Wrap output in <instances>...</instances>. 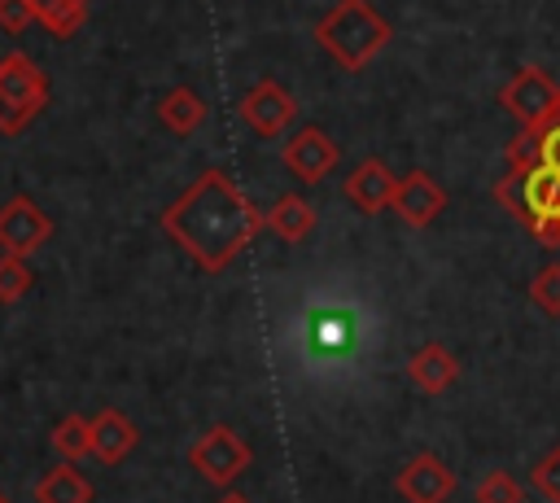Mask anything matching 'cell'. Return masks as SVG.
<instances>
[{
    "instance_id": "6da1fadb",
    "label": "cell",
    "mask_w": 560,
    "mask_h": 503,
    "mask_svg": "<svg viewBox=\"0 0 560 503\" xmlns=\"http://www.w3.org/2000/svg\"><path fill=\"white\" fill-rule=\"evenodd\" d=\"M267 227V214L236 188V179L219 166L201 171L166 210L162 232L206 271L219 276L236 254L249 249V241Z\"/></svg>"
},
{
    "instance_id": "7a4b0ae2",
    "label": "cell",
    "mask_w": 560,
    "mask_h": 503,
    "mask_svg": "<svg viewBox=\"0 0 560 503\" xmlns=\"http://www.w3.org/2000/svg\"><path fill=\"white\" fill-rule=\"evenodd\" d=\"M315 44H319L341 70H363V66L389 44V22H385L368 0H341L332 13L319 17Z\"/></svg>"
},
{
    "instance_id": "3957f363",
    "label": "cell",
    "mask_w": 560,
    "mask_h": 503,
    "mask_svg": "<svg viewBox=\"0 0 560 503\" xmlns=\"http://www.w3.org/2000/svg\"><path fill=\"white\" fill-rule=\"evenodd\" d=\"M249 459H254V451H249L245 437L232 433L228 424L206 429V433L188 446V464H192L206 481H214V486H232V481L249 468Z\"/></svg>"
},
{
    "instance_id": "277c9868",
    "label": "cell",
    "mask_w": 560,
    "mask_h": 503,
    "mask_svg": "<svg viewBox=\"0 0 560 503\" xmlns=\"http://www.w3.org/2000/svg\"><path fill=\"white\" fill-rule=\"evenodd\" d=\"M499 105H503L521 127H542V122L551 118V109L560 105V87H556V79L542 74L538 66H525V70H516V74L503 83Z\"/></svg>"
},
{
    "instance_id": "5b68a950",
    "label": "cell",
    "mask_w": 560,
    "mask_h": 503,
    "mask_svg": "<svg viewBox=\"0 0 560 503\" xmlns=\"http://www.w3.org/2000/svg\"><path fill=\"white\" fill-rule=\"evenodd\" d=\"M280 162H284V171H289L298 184H324L328 171L341 162V149L332 144V136H328L324 127L311 122V127H298V131L284 140Z\"/></svg>"
},
{
    "instance_id": "8992f818",
    "label": "cell",
    "mask_w": 560,
    "mask_h": 503,
    "mask_svg": "<svg viewBox=\"0 0 560 503\" xmlns=\"http://www.w3.org/2000/svg\"><path fill=\"white\" fill-rule=\"evenodd\" d=\"M293 114H298V101H293V92H289L284 83H276V79H258V83L241 96V122H245L254 136H262V140L280 136V131L293 122Z\"/></svg>"
},
{
    "instance_id": "52a82bcc",
    "label": "cell",
    "mask_w": 560,
    "mask_h": 503,
    "mask_svg": "<svg viewBox=\"0 0 560 503\" xmlns=\"http://www.w3.org/2000/svg\"><path fill=\"white\" fill-rule=\"evenodd\" d=\"M52 236V219L31 201V197H9L0 206V249L31 258L35 249H44V241Z\"/></svg>"
},
{
    "instance_id": "ba28073f",
    "label": "cell",
    "mask_w": 560,
    "mask_h": 503,
    "mask_svg": "<svg viewBox=\"0 0 560 503\" xmlns=\"http://www.w3.org/2000/svg\"><path fill=\"white\" fill-rule=\"evenodd\" d=\"M455 472L438 459V455H429V451H420V455H411L407 464H402V472L394 477V490L407 499V503H446L451 494H455Z\"/></svg>"
},
{
    "instance_id": "9c48e42d",
    "label": "cell",
    "mask_w": 560,
    "mask_h": 503,
    "mask_svg": "<svg viewBox=\"0 0 560 503\" xmlns=\"http://www.w3.org/2000/svg\"><path fill=\"white\" fill-rule=\"evenodd\" d=\"M389 210L407 223V227H429L442 210H446V188L429 175V171H407L394 188V201Z\"/></svg>"
},
{
    "instance_id": "30bf717a",
    "label": "cell",
    "mask_w": 560,
    "mask_h": 503,
    "mask_svg": "<svg viewBox=\"0 0 560 503\" xmlns=\"http://www.w3.org/2000/svg\"><path fill=\"white\" fill-rule=\"evenodd\" d=\"M0 96H9L18 109H26L35 118L48 105V79L39 74V66L26 52H9V57H0Z\"/></svg>"
},
{
    "instance_id": "8fae6325",
    "label": "cell",
    "mask_w": 560,
    "mask_h": 503,
    "mask_svg": "<svg viewBox=\"0 0 560 503\" xmlns=\"http://www.w3.org/2000/svg\"><path fill=\"white\" fill-rule=\"evenodd\" d=\"M394 188H398V179H394V171H389L381 157H363V162L346 175V197H350V206H354L359 214H381V210H389Z\"/></svg>"
},
{
    "instance_id": "7c38bea8",
    "label": "cell",
    "mask_w": 560,
    "mask_h": 503,
    "mask_svg": "<svg viewBox=\"0 0 560 503\" xmlns=\"http://www.w3.org/2000/svg\"><path fill=\"white\" fill-rule=\"evenodd\" d=\"M136 442H140V433H136V424L122 411L105 407V411L92 416V459L96 464H105V468L122 464L136 451Z\"/></svg>"
},
{
    "instance_id": "4fadbf2b",
    "label": "cell",
    "mask_w": 560,
    "mask_h": 503,
    "mask_svg": "<svg viewBox=\"0 0 560 503\" xmlns=\"http://www.w3.org/2000/svg\"><path fill=\"white\" fill-rule=\"evenodd\" d=\"M407 376L416 381L420 394H446V389L459 381V363H455V354H451L446 346L424 341V346L407 359Z\"/></svg>"
},
{
    "instance_id": "5bb4252c",
    "label": "cell",
    "mask_w": 560,
    "mask_h": 503,
    "mask_svg": "<svg viewBox=\"0 0 560 503\" xmlns=\"http://www.w3.org/2000/svg\"><path fill=\"white\" fill-rule=\"evenodd\" d=\"M267 227H271L284 245H302V241H311V232H315V206H311L306 197H298V192H284V197L271 201Z\"/></svg>"
},
{
    "instance_id": "9a60e30c",
    "label": "cell",
    "mask_w": 560,
    "mask_h": 503,
    "mask_svg": "<svg viewBox=\"0 0 560 503\" xmlns=\"http://www.w3.org/2000/svg\"><path fill=\"white\" fill-rule=\"evenodd\" d=\"M206 114H210V105H206V96L197 87H171L158 101V122L166 131H175V136H192L206 122Z\"/></svg>"
},
{
    "instance_id": "2e32d148",
    "label": "cell",
    "mask_w": 560,
    "mask_h": 503,
    "mask_svg": "<svg viewBox=\"0 0 560 503\" xmlns=\"http://www.w3.org/2000/svg\"><path fill=\"white\" fill-rule=\"evenodd\" d=\"M35 503H92V481L66 459V464H57L39 477Z\"/></svg>"
},
{
    "instance_id": "e0dca14e",
    "label": "cell",
    "mask_w": 560,
    "mask_h": 503,
    "mask_svg": "<svg viewBox=\"0 0 560 503\" xmlns=\"http://www.w3.org/2000/svg\"><path fill=\"white\" fill-rule=\"evenodd\" d=\"M35 9V22H44L57 39H70L83 17H88V0H26Z\"/></svg>"
},
{
    "instance_id": "ac0fdd59",
    "label": "cell",
    "mask_w": 560,
    "mask_h": 503,
    "mask_svg": "<svg viewBox=\"0 0 560 503\" xmlns=\"http://www.w3.org/2000/svg\"><path fill=\"white\" fill-rule=\"evenodd\" d=\"M52 451L61 455V459H83V455H92V420L88 416H61L57 424H52Z\"/></svg>"
},
{
    "instance_id": "d6986e66",
    "label": "cell",
    "mask_w": 560,
    "mask_h": 503,
    "mask_svg": "<svg viewBox=\"0 0 560 503\" xmlns=\"http://www.w3.org/2000/svg\"><path fill=\"white\" fill-rule=\"evenodd\" d=\"M35 289V271L18 254H0V302H18Z\"/></svg>"
},
{
    "instance_id": "ffe728a7",
    "label": "cell",
    "mask_w": 560,
    "mask_h": 503,
    "mask_svg": "<svg viewBox=\"0 0 560 503\" xmlns=\"http://www.w3.org/2000/svg\"><path fill=\"white\" fill-rule=\"evenodd\" d=\"M472 499H477V503H525V486H521L508 468H494V472H486V477L477 481Z\"/></svg>"
},
{
    "instance_id": "44dd1931",
    "label": "cell",
    "mask_w": 560,
    "mask_h": 503,
    "mask_svg": "<svg viewBox=\"0 0 560 503\" xmlns=\"http://www.w3.org/2000/svg\"><path fill=\"white\" fill-rule=\"evenodd\" d=\"M529 302H534L542 315L560 319V262H547V267L534 271V280H529Z\"/></svg>"
},
{
    "instance_id": "7402d4cb",
    "label": "cell",
    "mask_w": 560,
    "mask_h": 503,
    "mask_svg": "<svg viewBox=\"0 0 560 503\" xmlns=\"http://www.w3.org/2000/svg\"><path fill=\"white\" fill-rule=\"evenodd\" d=\"M542 166V131L521 127L508 144V171H538Z\"/></svg>"
},
{
    "instance_id": "603a6c76",
    "label": "cell",
    "mask_w": 560,
    "mask_h": 503,
    "mask_svg": "<svg viewBox=\"0 0 560 503\" xmlns=\"http://www.w3.org/2000/svg\"><path fill=\"white\" fill-rule=\"evenodd\" d=\"M529 486H534L547 503H560V446H556V451H547V455L529 468Z\"/></svg>"
},
{
    "instance_id": "cb8c5ba5",
    "label": "cell",
    "mask_w": 560,
    "mask_h": 503,
    "mask_svg": "<svg viewBox=\"0 0 560 503\" xmlns=\"http://www.w3.org/2000/svg\"><path fill=\"white\" fill-rule=\"evenodd\" d=\"M31 22H35V9L26 0H0V31L4 35H22V31H31Z\"/></svg>"
},
{
    "instance_id": "d4e9b609",
    "label": "cell",
    "mask_w": 560,
    "mask_h": 503,
    "mask_svg": "<svg viewBox=\"0 0 560 503\" xmlns=\"http://www.w3.org/2000/svg\"><path fill=\"white\" fill-rule=\"evenodd\" d=\"M538 131H542V166L547 171H560V105L551 109V118Z\"/></svg>"
},
{
    "instance_id": "484cf974",
    "label": "cell",
    "mask_w": 560,
    "mask_h": 503,
    "mask_svg": "<svg viewBox=\"0 0 560 503\" xmlns=\"http://www.w3.org/2000/svg\"><path fill=\"white\" fill-rule=\"evenodd\" d=\"M529 232L538 236V245H547V249H560V214H542V219H538Z\"/></svg>"
},
{
    "instance_id": "4316f807",
    "label": "cell",
    "mask_w": 560,
    "mask_h": 503,
    "mask_svg": "<svg viewBox=\"0 0 560 503\" xmlns=\"http://www.w3.org/2000/svg\"><path fill=\"white\" fill-rule=\"evenodd\" d=\"M219 503H249V499H245V494H241V490H228V494H223V499H219Z\"/></svg>"
},
{
    "instance_id": "83f0119b",
    "label": "cell",
    "mask_w": 560,
    "mask_h": 503,
    "mask_svg": "<svg viewBox=\"0 0 560 503\" xmlns=\"http://www.w3.org/2000/svg\"><path fill=\"white\" fill-rule=\"evenodd\" d=\"M0 503H9V499H4V494H0Z\"/></svg>"
}]
</instances>
